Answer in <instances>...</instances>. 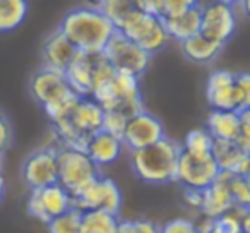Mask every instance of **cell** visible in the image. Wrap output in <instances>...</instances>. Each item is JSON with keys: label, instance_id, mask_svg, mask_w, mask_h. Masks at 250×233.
<instances>
[{"label": "cell", "instance_id": "obj_1", "mask_svg": "<svg viewBox=\"0 0 250 233\" xmlns=\"http://www.w3.org/2000/svg\"><path fill=\"white\" fill-rule=\"evenodd\" d=\"M89 98L94 103L100 105L103 111H122L127 119L146 110L139 79L129 76V74L115 72L103 57V53L98 59Z\"/></svg>", "mask_w": 250, "mask_h": 233}, {"label": "cell", "instance_id": "obj_2", "mask_svg": "<svg viewBox=\"0 0 250 233\" xmlns=\"http://www.w3.org/2000/svg\"><path fill=\"white\" fill-rule=\"evenodd\" d=\"M57 31L81 53L96 55L106 46L108 40L113 36L115 28L98 9L93 5L76 7L65 12L59 22Z\"/></svg>", "mask_w": 250, "mask_h": 233}, {"label": "cell", "instance_id": "obj_3", "mask_svg": "<svg viewBox=\"0 0 250 233\" xmlns=\"http://www.w3.org/2000/svg\"><path fill=\"white\" fill-rule=\"evenodd\" d=\"M103 115V108L91 98H79L63 119L52 124L55 136L53 144L57 148H74L84 151L89 137L101 130Z\"/></svg>", "mask_w": 250, "mask_h": 233}, {"label": "cell", "instance_id": "obj_4", "mask_svg": "<svg viewBox=\"0 0 250 233\" xmlns=\"http://www.w3.org/2000/svg\"><path fill=\"white\" fill-rule=\"evenodd\" d=\"M29 93L36 103L42 105L43 111L52 124L63 119L79 100V96L70 89L62 72L43 65L31 76Z\"/></svg>", "mask_w": 250, "mask_h": 233}, {"label": "cell", "instance_id": "obj_5", "mask_svg": "<svg viewBox=\"0 0 250 233\" xmlns=\"http://www.w3.org/2000/svg\"><path fill=\"white\" fill-rule=\"evenodd\" d=\"M180 144L165 137L163 141L130 153V168L139 180L151 185H165L175 182Z\"/></svg>", "mask_w": 250, "mask_h": 233}, {"label": "cell", "instance_id": "obj_6", "mask_svg": "<svg viewBox=\"0 0 250 233\" xmlns=\"http://www.w3.org/2000/svg\"><path fill=\"white\" fill-rule=\"evenodd\" d=\"M206 96L212 110L242 111L250 108V74L212 70L206 84Z\"/></svg>", "mask_w": 250, "mask_h": 233}, {"label": "cell", "instance_id": "obj_7", "mask_svg": "<svg viewBox=\"0 0 250 233\" xmlns=\"http://www.w3.org/2000/svg\"><path fill=\"white\" fill-rule=\"evenodd\" d=\"M115 31L120 33L124 38L132 42L146 53H149L151 57L161 52L170 42L163 19L146 14L137 7L120 22V26Z\"/></svg>", "mask_w": 250, "mask_h": 233}, {"label": "cell", "instance_id": "obj_8", "mask_svg": "<svg viewBox=\"0 0 250 233\" xmlns=\"http://www.w3.org/2000/svg\"><path fill=\"white\" fill-rule=\"evenodd\" d=\"M100 175V168L89 160L86 151L57 148V184L65 189L72 199Z\"/></svg>", "mask_w": 250, "mask_h": 233}, {"label": "cell", "instance_id": "obj_9", "mask_svg": "<svg viewBox=\"0 0 250 233\" xmlns=\"http://www.w3.org/2000/svg\"><path fill=\"white\" fill-rule=\"evenodd\" d=\"M101 53L115 72L129 74L136 79H141L146 74V70L149 69L151 62H153V57L149 53L141 50L139 46L134 45L127 38H124L117 31L108 40L106 46Z\"/></svg>", "mask_w": 250, "mask_h": 233}, {"label": "cell", "instance_id": "obj_10", "mask_svg": "<svg viewBox=\"0 0 250 233\" xmlns=\"http://www.w3.org/2000/svg\"><path fill=\"white\" fill-rule=\"evenodd\" d=\"M238 18L235 4L216 0L201 5V31L199 35L225 46L235 36Z\"/></svg>", "mask_w": 250, "mask_h": 233}, {"label": "cell", "instance_id": "obj_11", "mask_svg": "<svg viewBox=\"0 0 250 233\" xmlns=\"http://www.w3.org/2000/svg\"><path fill=\"white\" fill-rule=\"evenodd\" d=\"M74 201V208L81 212L87 211H104L118 216L122 209V192L117 182L110 177L100 175L86 185Z\"/></svg>", "mask_w": 250, "mask_h": 233}, {"label": "cell", "instance_id": "obj_12", "mask_svg": "<svg viewBox=\"0 0 250 233\" xmlns=\"http://www.w3.org/2000/svg\"><path fill=\"white\" fill-rule=\"evenodd\" d=\"M219 173L221 171L212 156H192L180 151L175 182H178L184 191L202 192L218 180Z\"/></svg>", "mask_w": 250, "mask_h": 233}, {"label": "cell", "instance_id": "obj_13", "mask_svg": "<svg viewBox=\"0 0 250 233\" xmlns=\"http://www.w3.org/2000/svg\"><path fill=\"white\" fill-rule=\"evenodd\" d=\"M165 137H167V132H165L163 122L151 111L143 110L127 119L122 143H124V148L134 153V151L146 149L160 143Z\"/></svg>", "mask_w": 250, "mask_h": 233}, {"label": "cell", "instance_id": "obj_14", "mask_svg": "<svg viewBox=\"0 0 250 233\" xmlns=\"http://www.w3.org/2000/svg\"><path fill=\"white\" fill-rule=\"evenodd\" d=\"M72 208H74L72 197L59 184L29 191L28 204H26L28 214L31 218H36L38 221L45 223V225L50 219L63 214V212H67Z\"/></svg>", "mask_w": 250, "mask_h": 233}, {"label": "cell", "instance_id": "obj_15", "mask_svg": "<svg viewBox=\"0 0 250 233\" xmlns=\"http://www.w3.org/2000/svg\"><path fill=\"white\" fill-rule=\"evenodd\" d=\"M22 180L29 191L57 184V146L46 144L35 149L22 163Z\"/></svg>", "mask_w": 250, "mask_h": 233}, {"label": "cell", "instance_id": "obj_16", "mask_svg": "<svg viewBox=\"0 0 250 233\" xmlns=\"http://www.w3.org/2000/svg\"><path fill=\"white\" fill-rule=\"evenodd\" d=\"M212 160L216 161L219 171L249 177L250 171V151L242 148L238 143L214 141L211 151Z\"/></svg>", "mask_w": 250, "mask_h": 233}, {"label": "cell", "instance_id": "obj_17", "mask_svg": "<svg viewBox=\"0 0 250 233\" xmlns=\"http://www.w3.org/2000/svg\"><path fill=\"white\" fill-rule=\"evenodd\" d=\"M101 53L96 55H86V53H77L74 62L67 67L63 72L70 89L77 94L79 98H89L91 89L94 83V72H96L98 59Z\"/></svg>", "mask_w": 250, "mask_h": 233}, {"label": "cell", "instance_id": "obj_18", "mask_svg": "<svg viewBox=\"0 0 250 233\" xmlns=\"http://www.w3.org/2000/svg\"><path fill=\"white\" fill-rule=\"evenodd\" d=\"M77 53L79 52L55 29V31L46 36L45 43H43V67H48V69L63 74L67 70V67L74 62Z\"/></svg>", "mask_w": 250, "mask_h": 233}, {"label": "cell", "instance_id": "obj_19", "mask_svg": "<svg viewBox=\"0 0 250 233\" xmlns=\"http://www.w3.org/2000/svg\"><path fill=\"white\" fill-rule=\"evenodd\" d=\"M124 149L125 148H124L122 139H118V137H115V136H110V134L103 132V130H100V132H96L93 137H89L86 148H84V151H86V154L89 156V160L93 161L100 170L103 167H108V165H113L115 161L122 156Z\"/></svg>", "mask_w": 250, "mask_h": 233}, {"label": "cell", "instance_id": "obj_20", "mask_svg": "<svg viewBox=\"0 0 250 233\" xmlns=\"http://www.w3.org/2000/svg\"><path fill=\"white\" fill-rule=\"evenodd\" d=\"M233 208H235V204L231 201V195L219 177L214 184L201 192V204H199L197 211L201 212L204 219L214 221L228 211H231Z\"/></svg>", "mask_w": 250, "mask_h": 233}, {"label": "cell", "instance_id": "obj_21", "mask_svg": "<svg viewBox=\"0 0 250 233\" xmlns=\"http://www.w3.org/2000/svg\"><path fill=\"white\" fill-rule=\"evenodd\" d=\"M206 130L214 141L238 143L240 139V115L238 111L211 110L206 120Z\"/></svg>", "mask_w": 250, "mask_h": 233}, {"label": "cell", "instance_id": "obj_22", "mask_svg": "<svg viewBox=\"0 0 250 233\" xmlns=\"http://www.w3.org/2000/svg\"><path fill=\"white\" fill-rule=\"evenodd\" d=\"M163 24L170 40H175L178 43L187 42L201 31V4L195 2L188 11H185L178 18L165 19Z\"/></svg>", "mask_w": 250, "mask_h": 233}, {"label": "cell", "instance_id": "obj_23", "mask_svg": "<svg viewBox=\"0 0 250 233\" xmlns=\"http://www.w3.org/2000/svg\"><path fill=\"white\" fill-rule=\"evenodd\" d=\"M180 45H182L184 55L194 64L214 62V60L219 57V53L223 52V48H225L223 45L211 42V40L204 38V36H201V35L192 36L190 40L180 43Z\"/></svg>", "mask_w": 250, "mask_h": 233}, {"label": "cell", "instance_id": "obj_24", "mask_svg": "<svg viewBox=\"0 0 250 233\" xmlns=\"http://www.w3.org/2000/svg\"><path fill=\"white\" fill-rule=\"evenodd\" d=\"M29 5L26 0H0V33H11L24 22Z\"/></svg>", "mask_w": 250, "mask_h": 233}, {"label": "cell", "instance_id": "obj_25", "mask_svg": "<svg viewBox=\"0 0 250 233\" xmlns=\"http://www.w3.org/2000/svg\"><path fill=\"white\" fill-rule=\"evenodd\" d=\"M120 218L104 211H87L81 216V233H117Z\"/></svg>", "mask_w": 250, "mask_h": 233}, {"label": "cell", "instance_id": "obj_26", "mask_svg": "<svg viewBox=\"0 0 250 233\" xmlns=\"http://www.w3.org/2000/svg\"><path fill=\"white\" fill-rule=\"evenodd\" d=\"M221 182L226 185L231 201L235 208H250V182L249 177H242V175H233V173H219Z\"/></svg>", "mask_w": 250, "mask_h": 233}, {"label": "cell", "instance_id": "obj_27", "mask_svg": "<svg viewBox=\"0 0 250 233\" xmlns=\"http://www.w3.org/2000/svg\"><path fill=\"white\" fill-rule=\"evenodd\" d=\"M93 7L98 9L117 29L120 22L136 9V2L132 0H100Z\"/></svg>", "mask_w": 250, "mask_h": 233}, {"label": "cell", "instance_id": "obj_28", "mask_svg": "<svg viewBox=\"0 0 250 233\" xmlns=\"http://www.w3.org/2000/svg\"><path fill=\"white\" fill-rule=\"evenodd\" d=\"M214 139L209 136L206 129H194L185 136L180 149L192 156H211Z\"/></svg>", "mask_w": 250, "mask_h": 233}, {"label": "cell", "instance_id": "obj_29", "mask_svg": "<svg viewBox=\"0 0 250 233\" xmlns=\"http://www.w3.org/2000/svg\"><path fill=\"white\" fill-rule=\"evenodd\" d=\"M81 216L83 212L77 211L76 208L69 209L67 212L46 223L48 233H81Z\"/></svg>", "mask_w": 250, "mask_h": 233}, {"label": "cell", "instance_id": "obj_30", "mask_svg": "<svg viewBox=\"0 0 250 233\" xmlns=\"http://www.w3.org/2000/svg\"><path fill=\"white\" fill-rule=\"evenodd\" d=\"M125 124H127V117H125L122 111H117V110L104 111L101 130L110 134V136H115V137H118V139H122L124 130H125Z\"/></svg>", "mask_w": 250, "mask_h": 233}, {"label": "cell", "instance_id": "obj_31", "mask_svg": "<svg viewBox=\"0 0 250 233\" xmlns=\"http://www.w3.org/2000/svg\"><path fill=\"white\" fill-rule=\"evenodd\" d=\"M117 233H160V226L151 219H120Z\"/></svg>", "mask_w": 250, "mask_h": 233}, {"label": "cell", "instance_id": "obj_32", "mask_svg": "<svg viewBox=\"0 0 250 233\" xmlns=\"http://www.w3.org/2000/svg\"><path fill=\"white\" fill-rule=\"evenodd\" d=\"M194 0H161V11H160V19H173L182 16L185 11L194 5Z\"/></svg>", "mask_w": 250, "mask_h": 233}, {"label": "cell", "instance_id": "obj_33", "mask_svg": "<svg viewBox=\"0 0 250 233\" xmlns=\"http://www.w3.org/2000/svg\"><path fill=\"white\" fill-rule=\"evenodd\" d=\"M160 233H199L197 225L187 218H175L160 226Z\"/></svg>", "mask_w": 250, "mask_h": 233}, {"label": "cell", "instance_id": "obj_34", "mask_svg": "<svg viewBox=\"0 0 250 233\" xmlns=\"http://www.w3.org/2000/svg\"><path fill=\"white\" fill-rule=\"evenodd\" d=\"M14 143V129H12L11 120L0 111V151L5 153L12 148Z\"/></svg>", "mask_w": 250, "mask_h": 233}, {"label": "cell", "instance_id": "obj_35", "mask_svg": "<svg viewBox=\"0 0 250 233\" xmlns=\"http://www.w3.org/2000/svg\"><path fill=\"white\" fill-rule=\"evenodd\" d=\"M185 201H187L188 206H192L194 209H199V204H201V192L195 191H184Z\"/></svg>", "mask_w": 250, "mask_h": 233}, {"label": "cell", "instance_id": "obj_36", "mask_svg": "<svg viewBox=\"0 0 250 233\" xmlns=\"http://www.w3.org/2000/svg\"><path fill=\"white\" fill-rule=\"evenodd\" d=\"M195 225H197L199 233H218L214 230V225H212V221H209V219H202L201 223H195Z\"/></svg>", "mask_w": 250, "mask_h": 233}, {"label": "cell", "instance_id": "obj_37", "mask_svg": "<svg viewBox=\"0 0 250 233\" xmlns=\"http://www.w3.org/2000/svg\"><path fill=\"white\" fill-rule=\"evenodd\" d=\"M4 195H5V180H4V175L0 173V202L4 201Z\"/></svg>", "mask_w": 250, "mask_h": 233}, {"label": "cell", "instance_id": "obj_38", "mask_svg": "<svg viewBox=\"0 0 250 233\" xmlns=\"http://www.w3.org/2000/svg\"><path fill=\"white\" fill-rule=\"evenodd\" d=\"M4 168H5V153L0 151V173H4Z\"/></svg>", "mask_w": 250, "mask_h": 233}]
</instances>
